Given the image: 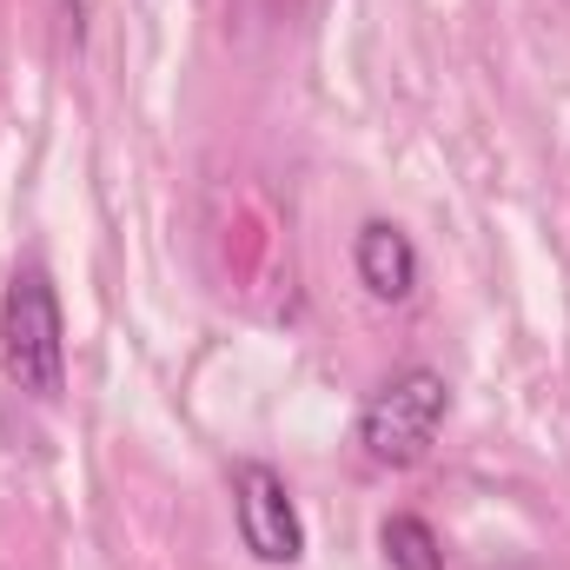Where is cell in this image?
<instances>
[{
  "mask_svg": "<svg viewBox=\"0 0 570 570\" xmlns=\"http://www.w3.org/2000/svg\"><path fill=\"white\" fill-rule=\"evenodd\" d=\"M444 412H451V385H444V372H431V365H405V372H392V379L365 399V412H358V444H365L372 464L405 471V464H419L431 444H438Z\"/></svg>",
  "mask_w": 570,
  "mask_h": 570,
  "instance_id": "obj_2",
  "label": "cell"
},
{
  "mask_svg": "<svg viewBox=\"0 0 570 570\" xmlns=\"http://www.w3.org/2000/svg\"><path fill=\"white\" fill-rule=\"evenodd\" d=\"M233 518H239V538L259 564H298L305 558V524H298V504L285 491V478L273 464L246 458L233 471Z\"/></svg>",
  "mask_w": 570,
  "mask_h": 570,
  "instance_id": "obj_3",
  "label": "cell"
},
{
  "mask_svg": "<svg viewBox=\"0 0 570 570\" xmlns=\"http://www.w3.org/2000/svg\"><path fill=\"white\" fill-rule=\"evenodd\" d=\"M379 551H385L392 570H444L438 531H431L425 518H412V511H392V518L379 524Z\"/></svg>",
  "mask_w": 570,
  "mask_h": 570,
  "instance_id": "obj_5",
  "label": "cell"
},
{
  "mask_svg": "<svg viewBox=\"0 0 570 570\" xmlns=\"http://www.w3.org/2000/svg\"><path fill=\"white\" fill-rule=\"evenodd\" d=\"M352 266H358V285H365L379 305H399V298H412V285H419V253H412L405 226H392V219H365V226H358Z\"/></svg>",
  "mask_w": 570,
  "mask_h": 570,
  "instance_id": "obj_4",
  "label": "cell"
},
{
  "mask_svg": "<svg viewBox=\"0 0 570 570\" xmlns=\"http://www.w3.org/2000/svg\"><path fill=\"white\" fill-rule=\"evenodd\" d=\"M0 372L33 399L67 392V325L40 266H20L0 292Z\"/></svg>",
  "mask_w": 570,
  "mask_h": 570,
  "instance_id": "obj_1",
  "label": "cell"
}]
</instances>
